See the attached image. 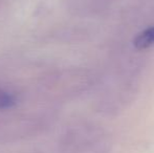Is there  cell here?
I'll use <instances>...</instances> for the list:
<instances>
[{
  "label": "cell",
  "mask_w": 154,
  "mask_h": 153,
  "mask_svg": "<svg viewBox=\"0 0 154 153\" xmlns=\"http://www.w3.org/2000/svg\"><path fill=\"white\" fill-rule=\"evenodd\" d=\"M154 44V25L140 33L134 39V46L137 49H145Z\"/></svg>",
  "instance_id": "6da1fadb"
},
{
  "label": "cell",
  "mask_w": 154,
  "mask_h": 153,
  "mask_svg": "<svg viewBox=\"0 0 154 153\" xmlns=\"http://www.w3.org/2000/svg\"><path fill=\"white\" fill-rule=\"evenodd\" d=\"M16 104V99L11 92L0 88V110L12 108Z\"/></svg>",
  "instance_id": "7a4b0ae2"
}]
</instances>
